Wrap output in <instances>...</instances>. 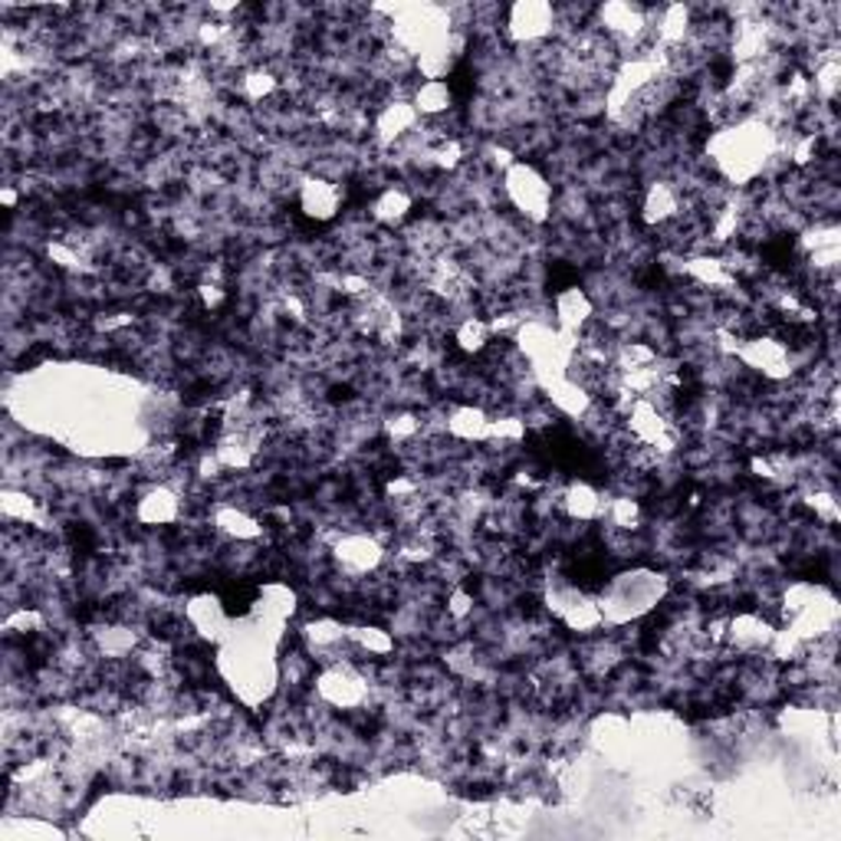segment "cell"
I'll return each instance as SVG.
<instances>
[{
  "instance_id": "1",
  "label": "cell",
  "mask_w": 841,
  "mask_h": 841,
  "mask_svg": "<svg viewBox=\"0 0 841 841\" xmlns=\"http://www.w3.org/2000/svg\"><path fill=\"white\" fill-rule=\"evenodd\" d=\"M707 154L720 178L730 185H746L766 172V164L779 154V132L763 119H743L730 128H720L707 141Z\"/></svg>"
},
{
  "instance_id": "2",
  "label": "cell",
  "mask_w": 841,
  "mask_h": 841,
  "mask_svg": "<svg viewBox=\"0 0 841 841\" xmlns=\"http://www.w3.org/2000/svg\"><path fill=\"white\" fill-rule=\"evenodd\" d=\"M667 589H670L667 576L638 566V569H628V572L608 579L595 598H598L605 624H628V621L651 615L664 602Z\"/></svg>"
},
{
  "instance_id": "3",
  "label": "cell",
  "mask_w": 841,
  "mask_h": 841,
  "mask_svg": "<svg viewBox=\"0 0 841 841\" xmlns=\"http://www.w3.org/2000/svg\"><path fill=\"white\" fill-rule=\"evenodd\" d=\"M503 195L533 224H546L553 218V185L536 164L514 161L503 172Z\"/></svg>"
},
{
  "instance_id": "4",
  "label": "cell",
  "mask_w": 841,
  "mask_h": 841,
  "mask_svg": "<svg viewBox=\"0 0 841 841\" xmlns=\"http://www.w3.org/2000/svg\"><path fill=\"white\" fill-rule=\"evenodd\" d=\"M316 694L322 704L335 707V710H356L369 701V684L353 664H325L322 675L316 678Z\"/></svg>"
},
{
  "instance_id": "5",
  "label": "cell",
  "mask_w": 841,
  "mask_h": 841,
  "mask_svg": "<svg viewBox=\"0 0 841 841\" xmlns=\"http://www.w3.org/2000/svg\"><path fill=\"white\" fill-rule=\"evenodd\" d=\"M737 359H740L746 369H753V372H759L763 379H769V382H786V379L792 375V369H795L789 346L779 343V339H769V335H759V339L740 343Z\"/></svg>"
},
{
  "instance_id": "6",
  "label": "cell",
  "mask_w": 841,
  "mask_h": 841,
  "mask_svg": "<svg viewBox=\"0 0 841 841\" xmlns=\"http://www.w3.org/2000/svg\"><path fill=\"white\" fill-rule=\"evenodd\" d=\"M556 30V8L543 0H523L507 14V34L514 44H540Z\"/></svg>"
},
{
  "instance_id": "7",
  "label": "cell",
  "mask_w": 841,
  "mask_h": 841,
  "mask_svg": "<svg viewBox=\"0 0 841 841\" xmlns=\"http://www.w3.org/2000/svg\"><path fill=\"white\" fill-rule=\"evenodd\" d=\"M185 618H188V624L198 631V638L214 641V644H221V641L231 634V628H234V618L227 615L224 602H221L218 595H211V592H201V595L188 598Z\"/></svg>"
},
{
  "instance_id": "8",
  "label": "cell",
  "mask_w": 841,
  "mask_h": 841,
  "mask_svg": "<svg viewBox=\"0 0 841 841\" xmlns=\"http://www.w3.org/2000/svg\"><path fill=\"white\" fill-rule=\"evenodd\" d=\"M335 562L349 576H369L385 562V546L369 533H346L335 543Z\"/></svg>"
},
{
  "instance_id": "9",
  "label": "cell",
  "mask_w": 841,
  "mask_h": 841,
  "mask_svg": "<svg viewBox=\"0 0 841 841\" xmlns=\"http://www.w3.org/2000/svg\"><path fill=\"white\" fill-rule=\"evenodd\" d=\"M772 621L756 615V611H743V615H733L727 618V631H723V641L740 651V654H759V651H769L772 644Z\"/></svg>"
},
{
  "instance_id": "10",
  "label": "cell",
  "mask_w": 841,
  "mask_h": 841,
  "mask_svg": "<svg viewBox=\"0 0 841 841\" xmlns=\"http://www.w3.org/2000/svg\"><path fill=\"white\" fill-rule=\"evenodd\" d=\"M302 641H306L309 654H316L325 664H335L339 660V651L353 647L349 628L343 621H335V618H325V615L302 628Z\"/></svg>"
},
{
  "instance_id": "11",
  "label": "cell",
  "mask_w": 841,
  "mask_h": 841,
  "mask_svg": "<svg viewBox=\"0 0 841 841\" xmlns=\"http://www.w3.org/2000/svg\"><path fill=\"white\" fill-rule=\"evenodd\" d=\"M135 517H138V523H145V527H172V523L182 517V496H178V490H172L168 483L148 486V490L138 496Z\"/></svg>"
},
{
  "instance_id": "12",
  "label": "cell",
  "mask_w": 841,
  "mask_h": 841,
  "mask_svg": "<svg viewBox=\"0 0 841 841\" xmlns=\"http://www.w3.org/2000/svg\"><path fill=\"white\" fill-rule=\"evenodd\" d=\"M299 208L306 218H312L319 224L332 221L343 208V191H339V185L325 182V178H302L299 182Z\"/></svg>"
},
{
  "instance_id": "13",
  "label": "cell",
  "mask_w": 841,
  "mask_h": 841,
  "mask_svg": "<svg viewBox=\"0 0 841 841\" xmlns=\"http://www.w3.org/2000/svg\"><path fill=\"white\" fill-rule=\"evenodd\" d=\"M253 618H260L263 624L283 631V624L296 615V592L283 582H267L253 602Z\"/></svg>"
},
{
  "instance_id": "14",
  "label": "cell",
  "mask_w": 841,
  "mask_h": 841,
  "mask_svg": "<svg viewBox=\"0 0 841 841\" xmlns=\"http://www.w3.org/2000/svg\"><path fill=\"white\" fill-rule=\"evenodd\" d=\"M598 21L605 27V34H611L618 44H638L647 34V11L634 8V4H605L598 11Z\"/></svg>"
},
{
  "instance_id": "15",
  "label": "cell",
  "mask_w": 841,
  "mask_h": 841,
  "mask_svg": "<svg viewBox=\"0 0 841 841\" xmlns=\"http://www.w3.org/2000/svg\"><path fill=\"white\" fill-rule=\"evenodd\" d=\"M595 319V302L582 286H566L556 293V322L559 332L566 335H579L589 322Z\"/></svg>"
},
{
  "instance_id": "16",
  "label": "cell",
  "mask_w": 841,
  "mask_h": 841,
  "mask_svg": "<svg viewBox=\"0 0 841 841\" xmlns=\"http://www.w3.org/2000/svg\"><path fill=\"white\" fill-rule=\"evenodd\" d=\"M559 510L569 520H576V523H592V520H598L605 514V499H602V493L592 483L576 480V483H569L559 493Z\"/></svg>"
},
{
  "instance_id": "17",
  "label": "cell",
  "mask_w": 841,
  "mask_h": 841,
  "mask_svg": "<svg viewBox=\"0 0 841 841\" xmlns=\"http://www.w3.org/2000/svg\"><path fill=\"white\" fill-rule=\"evenodd\" d=\"M418 119H421V115L415 112L411 99H408V102H405V99H395V102L382 106V112L375 115V138H379L382 145H398L401 138H408V135L415 132Z\"/></svg>"
},
{
  "instance_id": "18",
  "label": "cell",
  "mask_w": 841,
  "mask_h": 841,
  "mask_svg": "<svg viewBox=\"0 0 841 841\" xmlns=\"http://www.w3.org/2000/svg\"><path fill=\"white\" fill-rule=\"evenodd\" d=\"M641 218H644V224H654V227H664L670 221H678L681 218V195H678V188L667 185V182H654L644 191Z\"/></svg>"
},
{
  "instance_id": "19",
  "label": "cell",
  "mask_w": 841,
  "mask_h": 841,
  "mask_svg": "<svg viewBox=\"0 0 841 841\" xmlns=\"http://www.w3.org/2000/svg\"><path fill=\"white\" fill-rule=\"evenodd\" d=\"M490 415L480 405H457L447 415V434L463 444H483L490 434Z\"/></svg>"
},
{
  "instance_id": "20",
  "label": "cell",
  "mask_w": 841,
  "mask_h": 841,
  "mask_svg": "<svg viewBox=\"0 0 841 841\" xmlns=\"http://www.w3.org/2000/svg\"><path fill=\"white\" fill-rule=\"evenodd\" d=\"M460 50H463V40H460L457 34H450L447 40H441V44H434L431 50L418 53V57H415V70H418L424 79H444V76L457 66Z\"/></svg>"
},
{
  "instance_id": "21",
  "label": "cell",
  "mask_w": 841,
  "mask_h": 841,
  "mask_svg": "<svg viewBox=\"0 0 841 841\" xmlns=\"http://www.w3.org/2000/svg\"><path fill=\"white\" fill-rule=\"evenodd\" d=\"M214 527L221 536L234 540V543H257L263 536V523L257 517H250L247 510L237 507H218L214 510Z\"/></svg>"
},
{
  "instance_id": "22",
  "label": "cell",
  "mask_w": 841,
  "mask_h": 841,
  "mask_svg": "<svg viewBox=\"0 0 841 841\" xmlns=\"http://www.w3.org/2000/svg\"><path fill=\"white\" fill-rule=\"evenodd\" d=\"M411 106L421 119H437L444 112H450L454 106V92L444 79H424L415 92H411Z\"/></svg>"
},
{
  "instance_id": "23",
  "label": "cell",
  "mask_w": 841,
  "mask_h": 841,
  "mask_svg": "<svg viewBox=\"0 0 841 841\" xmlns=\"http://www.w3.org/2000/svg\"><path fill=\"white\" fill-rule=\"evenodd\" d=\"M411 195L405 188H385L375 201H372V218L382 227H401L411 218Z\"/></svg>"
},
{
  "instance_id": "24",
  "label": "cell",
  "mask_w": 841,
  "mask_h": 841,
  "mask_svg": "<svg viewBox=\"0 0 841 841\" xmlns=\"http://www.w3.org/2000/svg\"><path fill=\"white\" fill-rule=\"evenodd\" d=\"M92 644L102 657L122 660L138 647V634L128 624H106V628L92 631Z\"/></svg>"
},
{
  "instance_id": "25",
  "label": "cell",
  "mask_w": 841,
  "mask_h": 841,
  "mask_svg": "<svg viewBox=\"0 0 841 841\" xmlns=\"http://www.w3.org/2000/svg\"><path fill=\"white\" fill-rule=\"evenodd\" d=\"M454 343H457V349H460V353H467V356H480V353H486V349H490V343H493V329H490V322H486V319L467 316V319H460V322H457V329H454Z\"/></svg>"
},
{
  "instance_id": "26",
  "label": "cell",
  "mask_w": 841,
  "mask_h": 841,
  "mask_svg": "<svg viewBox=\"0 0 841 841\" xmlns=\"http://www.w3.org/2000/svg\"><path fill=\"white\" fill-rule=\"evenodd\" d=\"M349 638H353V647L369 654V657H385L395 651V638L385 631V628H375V624H359V628H349Z\"/></svg>"
},
{
  "instance_id": "27",
  "label": "cell",
  "mask_w": 841,
  "mask_h": 841,
  "mask_svg": "<svg viewBox=\"0 0 841 841\" xmlns=\"http://www.w3.org/2000/svg\"><path fill=\"white\" fill-rule=\"evenodd\" d=\"M0 510H4V520L8 523H34L37 520V499L27 493V490H17V486H8L4 496H0Z\"/></svg>"
},
{
  "instance_id": "28",
  "label": "cell",
  "mask_w": 841,
  "mask_h": 841,
  "mask_svg": "<svg viewBox=\"0 0 841 841\" xmlns=\"http://www.w3.org/2000/svg\"><path fill=\"white\" fill-rule=\"evenodd\" d=\"M605 514H608V523H611L615 530H621V533H631V530L641 527V507H638V499H631V496H615V499H608V503H605Z\"/></svg>"
},
{
  "instance_id": "29",
  "label": "cell",
  "mask_w": 841,
  "mask_h": 841,
  "mask_svg": "<svg viewBox=\"0 0 841 841\" xmlns=\"http://www.w3.org/2000/svg\"><path fill=\"white\" fill-rule=\"evenodd\" d=\"M240 89L250 102H263L280 89V79L270 70H247L244 79H240Z\"/></svg>"
},
{
  "instance_id": "30",
  "label": "cell",
  "mask_w": 841,
  "mask_h": 841,
  "mask_svg": "<svg viewBox=\"0 0 841 841\" xmlns=\"http://www.w3.org/2000/svg\"><path fill=\"white\" fill-rule=\"evenodd\" d=\"M418 431H421V421H418L415 415H398V418L388 421V434H392L395 441H411Z\"/></svg>"
},
{
  "instance_id": "31",
  "label": "cell",
  "mask_w": 841,
  "mask_h": 841,
  "mask_svg": "<svg viewBox=\"0 0 841 841\" xmlns=\"http://www.w3.org/2000/svg\"><path fill=\"white\" fill-rule=\"evenodd\" d=\"M470 611H473V595L463 592V589H454L450 598H447V615H450L454 621H463Z\"/></svg>"
},
{
  "instance_id": "32",
  "label": "cell",
  "mask_w": 841,
  "mask_h": 841,
  "mask_svg": "<svg viewBox=\"0 0 841 841\" xmlns=\"http://www.w3.org/2000/svg\"><path fill=\"white\" fill-rule=\"evenodd\" d=\"M4 205H8V208L17 205V191H14V188H4Z\"/></svg>"
}]
</instances>
